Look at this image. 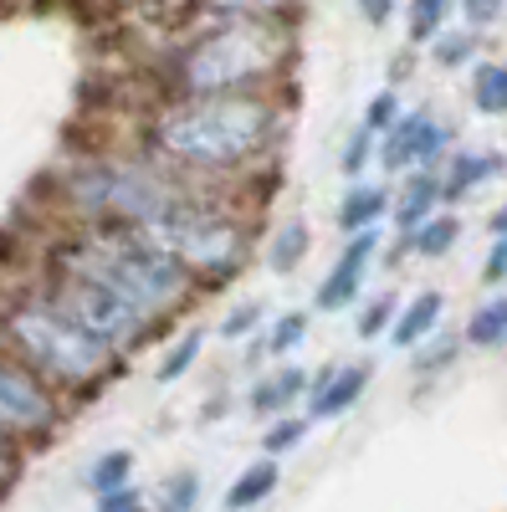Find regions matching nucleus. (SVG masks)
<instances>
[{
    "label": "nucleus",
    "mask_w": 507,
    "mask_h": 512,
    "mask_svg": "<svg viewBox=\"0 0 507 512\" xmlns=\"http://www.w3.org/2000/svg\"><path fill=\"white\" fill-rule=\"evenodd\" d=\"M287 128L282 93H216V98H159L139 123V149L195 185H226L262 175L277 159Z\"/></svg>",
    "instance_id": "obj_1"
},
{
    "label": "nucleus",
    "mask_w": 507,
    "mask_h": 512,
    "mask_svg": "<svg viewBox=\"0 0 507 512\" xmlns=\"http://www.w3.org/2000/svg\"><path fill=\"white\" fill-rule=\"evenodd\" d=\"M298 62L292 16H231L195 21L159 57L164 98H216V93H277Z\"/></svg>",
    "instance_id": "obj_2"
},
{
    "label": "nucleus",
    "mask_w": 507,
    "mask_h": 512,
    "mask_svg": "<svg viewBox=\"0 0 507 512\" xmlns=\"http://www.w3.org/2000/svg\"><path fill=\"white\" fill-rule=\"evenodd\" d=\"M195 180L164 169L144 149L129 154H88L57 169L52 205L62 210L67 226H93V231H139L159 210L185 200Z\"/></svg>",
    "instance_id": "obj_3"
},
{
    "label": "nucleus",
    "mask_w": 507,
    "mask_h": 512,
    "mask_svg": "<svg viewBox=\"0 0 507 512\" xmlns=\"http://www.w3.org/2000/svg\"><path fill=\"white\" fill-rule=\"evenodd\" d=\"M0 344L31 364L62 400H88L123 364L88 328H77L41 282L0 292Z\"/></svg>",
    "instance_id": "obj_4"
},
{
    "label": "nucleus",
    "mask_w": 507,
    "mask_h": 512,
    "mask_svg": "<svg viewBox=\"0 0 507 512\" xmlns=\"http://www.w3.org/2000/svg\"><path fill=\"white\" fill-rule=\"evenodd\" d=\"M41 267L57 272H77L93 277L108 292H118L123 303H134L139 313H149L154 323L180 318L185 308H195V297L205 292L185 267H175L164 251H154L149 241H139L134 231H93V226H72L57 236V246L47 251Z\"/></svg>",
    "instance_id": "obj_5"
},
{
    "label": "nucleus",
    "mask_w": 507,
    "mask_h": 512,
    "mask_svg": "<svg viewBox=\"0 0 507 512\" xmlns=\"http://www.w3.org/2000/svg\"><path fill=\"white\" fill-rule=\"evenodd\" d=\"M134 236L164 251L169 262L185 267L210 292V287H226L241 277L251 246H257V216L241 210L226 185H195L185 200L159 210Z\"/></svg>",
    "instance_id": "obj_6"
},
{
    "label": "nucleus",
    "mask_w": 507,
    "mask_h": 512,
    "mask_svg": "<svg viewBox=\"0 0 507 512\" xmlns=\"http://www.w3.org/2000/svg\"><path fill=\"white\" fill-rule=\"evenodd\" d=\"M41 287H47L57 303H62V313L77 323V328H88L103 349H113L118 359H134L149 338H154V318L149 313H139L134 303H123L118 292H108L103 282H93V277H77V272H57V267H41V277H36Z\"/></svg>",
    "instance_id": "obj_7"
},
{
    "label": "nucleus",
    "mask_w": 507,
    "mask_h": 512,
    "mask_svg": "<svg viewBox=\"0 0 507 512\" xmlns=\"http://www.w3.org/2000/svg\"><path fill=\"white\" fill-rule=\"evenodd\" d=\"M62 420H67V400L0 344V431L31 451V446H47L62 431Z\"/></svg>",
    "instance_id": "obj_8"
},
{
    "label": "nucleus",
    "mask_w": 507,
    "mask_h": 512,
    "mask_svg": "<svg viewBox=\"0 0 507 512\" xmlns=\"http://www.w3.org/2000/svg\"><path fill=\"white\" fill-rule=\"evenodd\" d=\"M456 149V128L436 118L431 108H405L390 134H379V164L385 175H415V169H441V159Z\"/></svg>",
    "instance_id": "obj_9"
},
{
    "label": "nucleus",
    "mask_w": 507,
    "mask_h": 512,
    "mask_svg": "<svg viewBox=\"0 0 507 512\" xmlns=\"http://www.w3.org/2000/svg\"><path fill=\"white\" fill-rule=\"evenodd\" d=\"M379 251H385V231H359V236H344V251L333 256V267L318 277L313 287V313H349L359 308V292L379 262Z\"/></svg>",
    "instance_id": "obj_10"
},
{
    "label": "nucleus",
    "mask_w": 507,
    "mask_h": 512,
    "mask_svg": "<svg viewBox=\"0 0 507 512\" xmlns=\"http://www.w3.org/2000/svg\"><path fill=\"white\" fill-rule=\"evenodd\" d=\"M369 379H374V369H369V364H328V369H318V374H313V384H308L303 415H308L313 425L344 420V415L364 400Z\"/></svg>",
    "instance_id": "obj_11"
},
{
    "label": "nucleus",
    "mask_w": 507,
    "mask_h": 512,
    "mask_svg": "<svg viewBox=\"0 0 507 512\" xmlns=\"http://www.w3.org/2000/svg\"><path fill=\"white\" fill-rule=\"evenodd\" d=\"M436 175H441V205H456V200L477 195L482 185H492L497 175H507V154H497V149H451Z\"/></svg>",
    "instance_id": "obj_12"
},
{
    "label": "nucleus",
    "mask_w": 507,
    "mask_h": 512,
    "mask_svg": "<svg viewBox=\"0 0 507 512\" xmlns=\"http://www.w3.org/2000/svg\"><path fill=\"white\" fill-rule=\"evenodd\" d=\"M308 384H313V374H308L303 364L282 359L272 374H262L257 384H251L246 405H251V415H262V420H272V415H292V410L308 400Z\"/></svg>",
    "instance_id": "obj_13"
},
{
    "label": "nucleus",
    "mask_w": 507,
    "mask_h": 512,
    "mask_svg": "<svg viewBox=\"0 0 507 512\" xmlns=\"http://www.w3.org/2000/svg\"><path fill=\"white\" fill-rule=\"evenodd\" d=\"M390 205H395V190L379 185V180H349L344 200L333 210V226L344 236H359V231H374L390 221Z\"/></svg>",
    "instance_id": "obj_14"
},
{
    "label": "nucleus",
    "mask_w": 507,
    "mask_h": 512,
    "mask_svg": "<svg viewBox=\"0 0 507 512\" xmlns=\"http://www.w3.org/2000/svg\"><path fill=\"white\" fill-rule=\"evenodd\" d=\"M441 210V175L436 169H415V175H400L395 205H390V221L400 236H410L415 226H426Z\"/></svg>",
    "instance_id": "obj_15"
},
{
    "label": "nucleus",
    "mask_w": 507,
    "mask_h": 512,
    "mask_svg": "<svg viewBox=\"0 0 507 512\" xmlns=\"http://www.w3.org/2000/svg\"><path fill=\"white\" fill-rule=\"evenodd\" d=\"M441 313H446V297H441L436 287H420L415 297H405V303H400L395 328H390V344H395L400 354L420 349L431 333H441Z\"/></svg>",
    "instance_id": "obj_16"
},
{
    "label": "nucleus",
    "mask_w": 507,
    "mask_h": 512,
    "mask_svg": "<svg viewBox=\"0 0 507 512\" xmlns=\"http://www.w3.org/2000/svg\"><path fill=\"white\" fill-rule=\"evenodd\" d=\"M282 487V461L277 456H257L246 466V472L221 492V512H257L267 497H277Z\"/></svg>",
    "instance_id": "obj_17"
},
{
    "label": "nucleus",
    "mask_w": 507,
    "mask_h": 512,
    "mask_svg": "<svg viewBox=\"0 0 507 512\" xmlns=\"http://www.w3.org/2000/svg\"><path fill=\"white\" fill-rule=\"evenodd\" d=\"M456 241H461V216L441 205L426 226H415L410 236H400L395 256L405 251V256H420V262H441V256H451V251H456Z\"/></svg>",
    "instance_id": "obj_18"
},
{
    "label": "nucleus",
    "mask_w": 507,
    "mask_h": 512,
    "mask_svg": "<svg viewBox=\"0 0 507 512\" xmlns=\"http://www.w3.org/2000/svg\"><path fill=\"white\" fill-rule=\"evenodd\" d=\"M461 344L477 354H497L507 349V292H492L467 313V328H461Z\"/></svg>",
    "instance_id": "obj_19"
},
{
    "label": "nucleus",
    "mask_w": 507,
    "mask_h": 512,
    "mask_svg": "<svg viewBox=\"0 0 507 512\" xmlns=\"http://www.w3.org/2000/svg\"><path fill=\"white\" fill-rule=\"evenodd\" d=\"M308 251H313V231H308V221H282L277 231H272V241H267V267L277 272V277H287V272H298L303 262H308Z\"/></svg>",
    "instance_id": "obj_20"
},
{
    "label": "nucleus",
    "mask_w": 507,
    "mask_h": 512,
    "mask_svg": "<svg viewBox=\"0 0 507 512\" xmlns=\"http://www.w3.org/2000/svg\"><path fill=\"white\" fill-rule=\"evenodd\" d=\"M308 328H313V313H298V308L267 318V328H262V354H272L277 364L292 359V354L308 344Z\"/></svg>",
    "instance_id": "obj_21"
},
{
    "label": "nucleus",
    "mask_w": 507,
    "mask_h": 512,
    "mask_svg": "<svg viewBox=\"0 0 507 512\" xmlns=\"http://www.w3.org/2000/svg\"><path fill=\"white\" fill-rule=\"evenodd\" d=\"M431 62L441 67V72H456V67H472L477 62V52H482V31H472L467 21L461 26H446L436 41H431Z\"/></svg>",
    "instance_id": "obj_22"
},
{
    "label": "nucleus",
    "mask_w": 507,
    "mask_h": 512,
    "mask_svg": "<svg viewBox=\"0 0 507 512\" xmlns=\"http://www.w3.org/2000/svg\"><path fill=\"white\" fill-rule=\"evenodd\" d=\"M451 16H456V0H410V6H405L410 47H431V41L451 26Z\"/></svg>",
    "instance_id": "obj_23"
},
{
    "label": "nucleus",
    "mask_w": 507,
    "mask_h": 512,
    "mask_svg": "<svg viewBox=\"0 0 507 512\" xmlns=\"http://www.w3.org/2000/svg\"><path fill=\"white\" fill-rule=\"evenodd\" d=\"M472 108L482 118H507V62H472Z\"/></svg>",
    "instance_id": "obj_24"
},
{
    "label": "nucleus",
    "mask_w": 507,
    "mask_h": 512,
    "mask_svg": "<svg viewBox=\"0 0 507 512\" xmlns=\"http://www.w3.org/2000/svg\"><path fill=\"white\" fill-rule=\"evenodd\" d=\"M200 349H205V328L195 323V328H185L175 344H169V354L154 364V379H159V384H180V379L200 364Z\"/></svg>",
    "instance_id": "obj_25"
},
{
    "label": "nucleus",
    "mask_w": 507,
    "mask_h": 512,
    "mask_svg": "<svg viewBox=\"0 0 507 512\" xmlns=\"http://www.w3.org/2000/svg\"><path fill=\"white\" fill-rule=\"evenodd\" d=\"M134 487V451H103L93 466H88V492L93 497H108V492H123Z\"/></svg>",
    "instance_id": "obj_26"
},
{
    "label": "nucleus",
    "mask_w": 507,
    "mask_h": 512,
    "mask_svg": "<svg viewBox=\"0 0 507 512\" xmlns=\"http://www.w3.org/2000/svg\"><path fill=\"white\" fill-rule=\"evenodd\" d=\"M200 21H231V16H292L298 0H190Z\"/></svg>",
    "instance_id": "obj_27"
},
{
    "label": "nucleus",
    "mask_w": 507,
    "mask_h": 512,
    "mask_svg": "<svg viewBox=\"0 0 507 512\" xmlns=\"http://www.w3.org/2000/svg\"><path fill=\"white\" fill-rule=\"evenodd\" d=\"M461 338L456 333H431L420 349H410V369H415V379H431V374H441V369H451L456 359H461Z\"/></svg>",
    "instance_id": "obj_28"
},
{
    "label": "nucleus",
    "mask_w": 507,
    "mask_h": 512,
    "mask_svg": "<svg viewBox=\"0 0 507 512\" xmlns=\"http://www.w3.org/2000/svg\"><path fill=\"white\" fill-rule=\"evenodd\" d=\"M308 431H313V420L308 415H272L267 420V431H262V456H292L303 441H308Z\"/></svg>",
    "instance_id": "obj_29"
},
{
    "label": "nucleus",
    "mask_w": 507,
    "mask_h": 512,
    "mask_svg": "<svg viewBox=\"0 0 507 512\" xmlns=\"http://www.w3.org/2000/svg\"><path fill=\"white\" fill-rule=\"evenodd\" d=\"M395 313H400V297H395V292H374L369 303L359 308V318H354L359 344H374V338H390V328H395Z\"/></svg>",
    "instance_id": "obj_30"
},
{
    "label": "nucleus",
    "mask_w": 507,
    "mask_h": 512,
    "mask_svg": "<svg viewBox=\"0 0 507 512\" xmlns=\"http://www.w3.org/2000/svg\"><path fill=\"white\" fill-rule=\"evenodd\" d=\"M267 303H257V297H241V303L231 308V313H221V323H216V333L226 338V344H246L251 333H262L267 328Z\"/></svg>",
    "instance_id": "obj_31"
},
{
    "label": "nucleus",
    "mask_w": 507,
    "mask_h": 512,
    "mask_svg": "<svg viewBox=\"0 0 507 512\" xmlns=\"http://www.w3.org/2000/svg\"><path fill=\"white\" fill-rule=\"evenodd\" d=\"M200 477L195 472H175V477H164V487L154 492V512H200Z\"/></svg>",
    "instance_id": "obj_32"
},
{
    "label": "nucleus",
    "mask_w": 507,
    "mask_h": 512,
    "mask_svg": "<svg viewBox=\"0 0 507 512\" xmlns=\"http://www.w3.org/2000/svg\"><path fill=\"white\" fill-rule=\"evenodd\" d=\"M379 159V134H369L364 123H354V134L344 144V154H338V169H344V180H364V169Z\"/></svg>",
    "instance_id": "obj_33"
},
{
    "label": "nucleus",
    "mask_w": 507,
    "mask_h": 512,
    "mask_svg": "<svg viewBox=\"0 0 507 512\" xmlns=\"http://www.w3.org/2000/svg\"><path fill=\"white\" fill-rule=\"evenodd\" d=\"M405 108H400V93L395 88H379L369 103H364V128H369V134H390V128H395V118H400Z\"/></svg>",
    "instance_id": "obj_34"
},
{
    "label": "nucleus",
    "mask_w": 507,
    "mask_h": 512,
    "mask_svg": "<svg viewBox=\"0 0 507 512\" xmlns=\"http://www.w3.org/2000/svg\"><path fill=\"white\" fill-rule=\"evenodd\" d=\"M502 11H507V0H456V16L467 21L472 31L497 26V21H502Z\"/></svg>",
    "instance_id": "obj_35"
},
{
    "label": "nucleus",
    "mask_w": 507,
    "mask_h": 512,
    "mask_svg": "<svg viewBox=\"0 0 507 512\" xmlns=\"http://www.w3.org/2000/svg\"><path fill=\"white\" fill-rule=\"evenodd\" d=\"M21 466H26V446L0 431V492H6V487L21 477Z\"/></svg>",
    "instance_id": "obj_36"
},
{
    "label": "nucleus",
    "mask_w": 507,
    "mask_h": 512,
    "mask_svg": "<svg viewBox=\"0 0 507 512\" xmlns=\"http://www.w3.org/2000/svg\"><path fill=\"white\" fill-rule=\"evenodd\" d=\"M93 512H149V502H144V492H139V487H123V492L93 497Z\"/></svg>",
    "instance_id": "obj_37"
},
{
    "label": "nucleus",
    "mask_w": 507,
    "mask_h": 512,
    "mask_svg": "<svg viewBox=\"0 0 507 512\" xmlns=\"http://www.w3.org/2000/svg\"><path fill=\"white\" fill-rule=\"evenodd\" d=\"M482 282L487 287H502L507 282V241H492L487 256H482Z\"/></svg>",
    "instance_id": "obj_38"
},
{
    "label": "nucleus",
    "mask_w": 507,
    "mask_h": 512,
    "mask_svg": "<svg viewBox=\"0 0 507 512\" xmlns=\"http://www.w3.org/2000/svg\"><path fill=\"white\" fill-rule=\"evenodd\" d=\"M354 11H359L364 26L379 31V26H390V21H395V0H354Z\"/></svg>",
    "instance_id": "obj_39"
},
{
    "label": "nucleus",
    "mask_w": 507,
    "mask_h": 512,
    "mask_svg": "<svg viewBox=\"0 0 507 512\" xmlns=\"http://www.w3.org/2000/svg\"><path fill=\"white\" fill-rule=\"evenodd\" d=\"M487 236H492V241H507V200H502V205L492 210V216H487Z\"/></svg>",
    "instance_id": "obj_40"
}]
</instances>
